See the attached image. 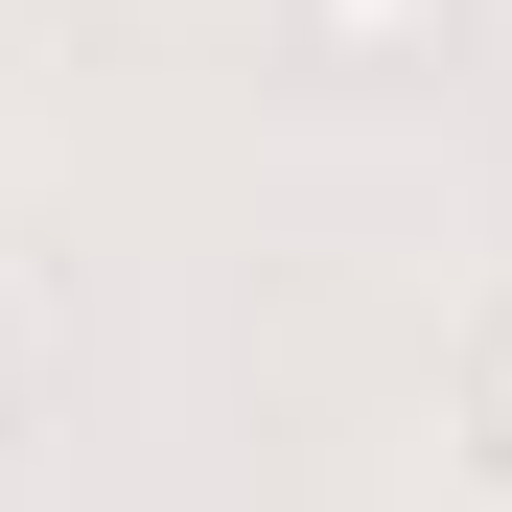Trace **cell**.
Returning <instances> with one entry per match:
<instances>
[{"instance_id":"1","label":"cell","mask_w":512,"mask_h":512,"mask_svg":"<svg viewBox=\"0 0 512 512\" xmlns=\"http://www.w3.org/2000/svg\"><path fill=\"white\" fill-rule=\"evenodd\" d=\"M280 24H303V70H443L466 0H280Z\"/></svg>"},{"instance_id":"2","label":"cell","mask_w":512,"mask_h":512,"mask_svg":"<svg viewBox=\"0 0 512 512\" xmlns=\"http://www.w3.org/2000/svg\"><path fill=\"white\" fill-rule=\"evenodd\" d=\"M466 443H489V489H512V303L466 326Z\"/></svg>"},{"instance_id":"3","label":"cell","mask_w":512,"mask_h":512,"mask_svg":"<svg viewBox=\"0 0 512 512\" xmlns=\"http://www.w3.org/2000/svg\"><path fill=\"white\" fill-rule=\"evenodd\" d=\"M0 419H24V350H0Z\"/></svg>"}]
</instances>
